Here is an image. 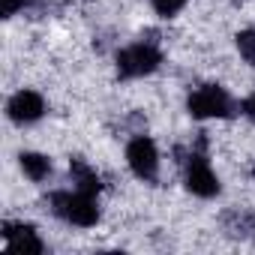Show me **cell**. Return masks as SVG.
<instances>
[{"instance_id": "11", "label": "cell", "mask_w": 255, "mask_h": 255, "mask_svg": "<svg viewBox=\"0 0 255 255\" xmlns=\"http://www.w3.org/2000/svg\"><path fill=\"white\" fill-rule=\"evenodd\" d=\"M237 51L249 66H255V30H240L237 33Z\"/></svg>"}, {"instance_id": "10", "label": "cell", "mask_w": 255, "mask_h": 255, "mask_svg": "<svg viewBox=\"0 0 255 255\" xmlns=\"http://www.w3.org/2000/svg\"><path fill=\"white\" fill-rule=\"evenodd\" d=\"M225 225H228V234L234 237H249L255 231V213L249 210H231L225 216Z\"/></svg>"}, {"instance_id": "12", "label": "cell", "mask_w": 255, "mask_h": 255, "mask_svg": "<svg viewBox=\"0 0 255 255\" xmlns=\"http://www.w3.org/2000/svg\"><path fill=\"white\" fill-rule=\"evenodd\" d=\"M189 3V0H150V6L159 18H174L183 6Z\"/></svg>"}, {"instance_id": "7", "label": "cell", "mask_w": 255, "mask_h": 255, "mask_svg": "<svg viewBox=\"0 0 255 255\" xmlns=\"http://www.w3.org/2000/svg\"><path fill=\"white\" fill-rule=\"evenodd\" d=\"M3 240H6V252H42L45 243L39 240L33 225L24 222H3Z\"/></svg>"}, {"instance_id": "13", "label": "cell", "mask_w": 255, "mask_h": 255, "mask_svg": "<svg viewBox=\"0 0 255 255\" xmlns=\"http://www.w3.org/2000/svg\"><path fill=\"white\" fill-rule=\"evenodd\" d=\"M27 6H33V0H3V15L12 18V15H18V12H24Z\"/></svg>"}, {"instance_id": "9", "label": "cell", "mask_w": 255, "mask_h": 255, "mask_svg": "<svg viewBox=\"0 0 255 255\" xmlns=\"http://www.w3.org/2000/svg\"><path fill=\"white\" fill-rule=\"evenodd\" d=\"M18 165H21L24 177L33 180V183H42V180L51 177V159L42 156V153H21L18 156Z\"/></svg>"}, {"instance_id": "4", "label": "cell", "mask_w": 255, "mask_h": 255, "mask_svg": "<svg viewBox=\"0 0 255 255\" xmlns=\"http://www.w3.org/2000/svg\"><path fill=\"white\" fill-rule=\"evenodd\" d=\"M204 132H201V138H198V144L189 150V156L183 159V168H186V189L192 192V195H198V198H213V195H219V177L213 174V168H210V162H207V156H204Z\"/></svg>"}, {"instance_id": "2", "label": "cell", "mask_w": 255, "mask_h": 255, "mask_svg": "<svg viewBox=\"0 0 255 255\" xmlns=\"http://www.w3.org/2000/svg\"><path fill=\"white\" fill-rule=\"evenodd\" d=\"M162 63V51L156 42L150 39H141V42H132L117 51V75L123 81H132V78H144L150 72H156Z\"/></svg>"}, {"instance_id": "8", "label": "cell", "mask_w": 255, "mask_h": 255, "mask_svg": "<svg viewBox=\"0 0 255 255\" xmlns=\"http://www.w3.org/2000/svg\"><path fill=\"white\" fill-rule=\"evenodd\" d=\"M69 174H72V186H75V189H81V192L96 195V192L102 189L99 174H96L84 159H72V162H69Z\"/></svg>"}, {"instance_id": "15", "label": "cell", "mask_w": 255, "mask_h": 255, "mask_svg": "<svg viewBox=\"0 0 255 255\" xmlns=\"http://www.w3.org/2000/svg\"><path fill=\"white\" fill-rule=\"evenodd\" d=\"M252 177H255V171H252Z\"/></svg>"}, {"instance_id": "6", "label": "cell", "mask_w": 255, "mask_h": 255, "mask_svg": "<svg viewBox=\"0 0 255 255\" xmlns=\"http://www.w3.org/2000/svg\"><path fill=\"white\" fill-rule=\"evenodd\" d=\"M6 114L12 123L18 126H27V123H36L42 114H45V99L36 93V90H18L9 96L6 102Z\"/></svg>"}, {"instance_id": "1", "label": "cell", "mask_w": 255, "mask_h": 255, "mask_svg": "<svg viewBox=\"0 0 255 255\" xmlns=\"http://www.w3.org/2000/svg\"><path fill=\"white\" fill-rule=\"evenodd\" d=\"M51 213L60 216L69 225L78 228H93L99 222V204L96 195L72 189V192H51Z\"/></svg>"}, {"instance_id": "3", "label": "cell", "mask_w": 255, "mask_h": 255, "mask_svg": "<svg viewBox=\"0 0 255 255\" xmlns=\"http://www.w3.org/2000/svg\"><path fill=\"white\" fill-rule=\"evenodd\" d=\"M186 108L195 120H207V117L225 120V117H234V111H237L234 99L219 84H201L198 90H192L189 99H186Z\"/></svg>"}, {"instance_id": "14", "label": "cell", "mask_w": 255, "mask_h": 255, "mask_svg": "<svg viewBox=\"0 0 255 255\" xmlns=\"http://www.w3.org/2000/svg\"><path fill=\"white\" fill-rule=\"evenodd\" d=\"M240 111H243V114H246V117L255 123V93H249V96L240 102Z\"/></svg>"}, {"instance_id": "5", "label": "cell", "mask_w": 255, "mask_h": 255, "mask_svg": "<svg viewBox=\"0 0 255 255\" xmlns=\"http://www.w3.org/2000/svg\"><path fill=\"white\" fill-rule=\"evenodd\" d=\"M126 165L132 168V174L144 183H153L159 174V150L153 144V138L147 135H135L126 144Z\"/></svg>"}]
</instances>
